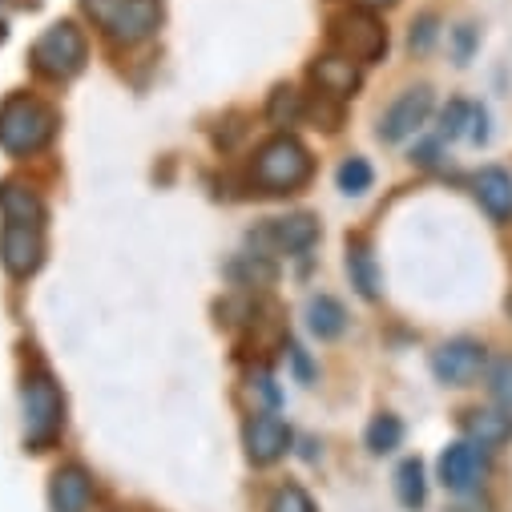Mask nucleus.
<instances>
[{
  "mask_svg": "<svg viewBox=\"0 0 512 512\" xmlns=\"http://www.w3.org/2000/svg\"><path fill=\"white\" fill-rule=\"evenodd\" d=\"M57 138V113L29 97V93H13L0 105V150L13 158H29L41 154L49 142Z\"/></svg>",
  "mask_w": 512,
  "mask_h": 512,
  "instance_id": "f257e3e1",
  "label": "nucleus"
},
{
  "mask_svg": "<svg viewBox=\"0 0 512 512\" xmlns=\"http://www.w3.org/2000/svg\"><path fill=\"white\" fill-rule=\"evenodd\" d=\"M311 170H315L311 150L299 138L279 134L267 146H259L254 166H250V178H254V186H259L263 194H295L299 186L311 182Z\"/></svg>",
  "mask_w": 512,
  "mask_h": 512,
  "instance_id": "f03ea898",
  "label": "nucleus"
},
{
  "mask_svg": "<svg viewBox=\"0 0 512 512\" xmlns=\"http://www.w3.org/2000/svg\"><path fill=\"white\" fill-rule=\"evenodd\" d=\"M21 416H25V444L33 452L49 448L57 436H61V424H65V396L53 383L49 371H29L25 383H21Z\"/></svg>",
  "mask_w": 512,
  "mask_h": 512,
  "instance_id": "7ed1b4c3",
  "label": "nucleus"
},
{
  "mask_svg": "<svg viewBox=\"0 0 512 512\" xmlns=\"http://www.w3.org/2000/svg\"><path fill=\"white\" fill-rule=\"evenodd\" d=\"M85 13L117 45H142L162 21L158 0H85Z\"/></svg>",
  "mask_w": 512,
  "mask_h": 512,
  "instance_id": "20e7f679",
  "label": "nucleus"
},
{
  "mask_svg": "<svg viewBox=\"0 0 512 512\" xmlns=\"http://www.w3.org/2000/svg\"><path fill=\"white\" fill-rule=\"evenodd\" d=\"M85 53H89L85 33L73 21H57V25H49L37 37V45H33V69L41 77H49V81H69V77H77L85 69Z\"/></svg>",
  "mask_w": 512,
  "mask_h": 512,
  "instance_id": "39448f33",
  "label": "nucleus"
},
{
  "mask_svg": "<svg viewBox=\"0 0 512 512\" xmlns=\"http://www.w3.org/2000/svg\"><path fill=\"white\" fill-rule=\"evenodd\" d=\"M331 45H335V53L371 65V61H379L383 53H388V29H383V21L375 13L351 9V13L331 21Z\"/></svg>",
  "mask_w": 512,
  "mask_h": 512,
  "instance_id": "423d86ee",
  "label": "nucleus"
},
{
  "mask_svg": "<svg viewBox=\"0 0 512 512\" xmlns=\"http://www.w3.org/2000/svg\"><path fill=\"white\" fill-rule=\"evenodd\" d=\"M0 263L13 279H29L45 263V226L5 222L0 226Z\"/></svg>",
  "mask_w": 512,
  "mask_h": 512,
  "instance_id": "0eeeda50",
  "label": "nucleus"
},
{
  "mask_svg": "<svg viewBox=\"0 0 512 512\" xmlns=\"http://www.w3.org/2000/svg\"><path fill=\"white\" fill-rule=\"evenodd\" d=\"M428 113H432V89H428V85H416V89L400 93V97L388 105V113L379 117V138L388 142V146L408 142L412 134L424 130Z\"/></svg>",
  "mask_w": 512,
  "mask_h": 512,
  "instance_id": "6e6552de",
  "label": "nucleus"
},
{
  "mask_svg": "<svg viewBox=\"0 0 512 512\" xmlns=\"http://www.w3.org/2000/svg\"><path fill=\"white\" fill-rule=\"evenodd\" d=\"M488 355L476 339H448L432 351V371L440 383H448V388H468V383L484 371Z\"/></svg>",
  "mask_w": 512,
  "mask_h": 512,
  "instance_id": "1a4fd4ad",
  "label": "nucleus"
},
{
  "mask_svg": "<svg viewBox=\"0 0 512 512\" xmlns=\"http://www.w3.org/2000/svg\"><path fill=\"white\" fill-rule=\"evenodd\" d=\"M319 238V222L311 214H287V218H271L259 230V242H271L279 254H307Z\"/></svg>",
  "mask_w": 512,
  "mask_h": 512,
  "instance_id": "9d476101",
  "label": "nucleus"
},
{
  "mask_svg": "<svg viewBox=\"0 0 512 512\" xmlns=\"http://www.w3.org/2000/svg\"><path fill=\"white\" fill-rule=\"evenodd\" d=\"M480 476H484V456H480L476 444L460 440V444H448L444 448V456H440V480H444V488L472 492L480 484Z\"/></svg>",
  "mask_w": 512,
  "mask_h": 512,
  "instance_id": "9b49d317",
  "label": "nucleus"
},
{
  "mask_svg": "<svg viewBox=\"0 0 512 512\" xmlns=\"http://www.w3.org/2000/svg\"><path fill=\"white\" fill-rule=\"evenodd\" d=\"M287 444H291V432H287V424H283L279 416H271V412L254 416V420L246 424V456H250L254 464H275V460L287 452Z\"/></svg>",
  "mask_w": 512,
  "mask_h": 512,
  "instance_id": "f8f14e48",
  "label": "nucleus"
},
{
  "mask_svg": "<svg viewBox=\"0 0 512 512\" xmlns=\"http://www.w3.org/2000/svg\"><path fill=\"white\" fill-rule=\"evenodd\" d=\"M311 81L319 85L323 97L343 101V97H355V89H359V65L343 53H323L311 61Z\"/></svg>",
  "mask_w": 512,
  "mask_h": 512,
  "instance_id": "ddd939ff",
  "label": "nucleus"
},
{
  "mask_svg": "<svg viewBox=\"0 0 512 512\" xmlns=\"http://www.w3.org/2000/svg\"><path fill=\"white\" fill-rule=\"evenodd\" d=\"M93 500V476L81 464H61L49 484V508L53 512H85Z\"/></svg>",
  "mask_w": 512,
  "mask_h": 512,
  "instance_id": "4468645a",
  "label": "nucleus"
},
{
  "mask_svg": "<svg viewBox=\"0 0 512 512\" xmlns=\"http://www.w3.org/2000/svg\"><path fill=\"white\" fill-rule=\"evenodd\" d=\"M472 190H476V202L488 210L492 222H512V174L508 170H500V166L480 170Z\"/></svg>",
  "mask_w": 512,
  "mask_h": 512,
  "instance_id": "2eb2a0df",
  "label": "nucleus"
},
{
  "mask_svg": "<svg viewBox=\"0 0 512 512\" xmlns=\"http://www.w3.org/2000/svg\"><path fill=\"white\" fill-rule=\"evenodd\" d=\"M0 214H5V222L45 226V202L25 182H0Z\"/></svg>",
  "mask_w": 512,
  "mask_h": 512,
  "instance_id": "dca6fc26",
  "label": "nucleus"
},
{
  "mask_svg": "<svg viewBox=\"0 0 512 512\" xmlns=\"http://www.w3.org/2000/svg\"><path fill=\"white\" fill-rule=\"evenodd\" d=\"M347 275H351V287L363 295V299H379V267H375V254L367 242H347Z\"/></svg>",
  "mask_w": 512,
  "mask_h": 512,
  "instance_id": "f3484780",
  "label": "nucleus"
},
{
  "mask_svg": "<svg viewBox=\"0 0 512 512\" xmlns=\"http://www.w3.org/2000/svg\"><path fill=\"white\" fill-rule=\"evenodd\" d=\"M307 327H311V335H319V339H339L343 327H347L343 303L331 299V295H315V299L307 303Z\"/></svg>",
  "mask_w": 512,
  "mask_h": 512,
  "instance_id": "a211bd4d",
  "label": "nucleus"
},
{
  "mask_svg": "<svg viewBox=\"0 0 512 512\" xmlns=\"http://www.w3.org/2000/svg\"><path fill=\"white\" fill-rule=\"evenodd\" d=\"M468 432H472V440L480 448H496V444H504L512 436V416L508 412H496V408H480V412H472Z\"/></svg>",
  "mask_w": 512,
  "mask_h": 512,
  "instance_id": "6ab92c4d",
  "label": "nucleus"
},
{
  "mask_svg": "<svg viewBox=\"0 0 512 512\" xmlns=\"http://www.w3.org/2000/svg\"><path fill=\"white\" fill-rule=\"evenodd\" d=\"M367 448L375 452V456H383V452H396L400 448V440H404V420L400 416H392V412H383V416H375L371 424H367Z\"/></svg>",
  "mask_w": 512,
  "mask_h": 512,
  "instance_id": "aec40b11",
  "label": "nucleus"
},
{
  "mask_svg": "<svg viewBox=\"0 0 512 512\" xmlns=\"http://www.w3.org/2000/svg\"><path fill=\"white\" fill-rule=\"evenodd\" d=\"M303 113H307V101H303V93L291 89V85H279V89L271 93V101H267V121H271V125H295Z\"/></svg>",
  "mask_w": 512,
  "mask_h": 512,
  "instance_id": "412c9836",
  "label": "nucleus"
},
{
  "mask_svg": "<svg viewBox=\"0 0 512 512\" xmlns=\"http://www.w3.org/2000/svg\"><path fill=\"white\" fill-rule=\"evenodd\" d=\"M424 464L420 460H404L400 468H396V496H400V504L404 508H420L424 504Z\"/></svg>",
  "mask_w": 512,
  "mask_h": 512,
  "instance_id": "4be33fe9",
  "label": "nucleus"
},
{
  "mask_svg": "<svg viewBox=\"0 0 512 512\" xmlns=\"http://www.w3.org/2000/svg\"><path fill=\"white\" fill-rule=\"evenodd\" d=\"M335 182H339V190H343V194L359 198V194H367V190H371V182H375V170H371V162H367V158L351 154V158L339 166Z\"/></svg>",
  "mask_w": 512,
  "mask_h": 512,
  "instance_id": "5701e85b",
  "label": "nucleus"
},
{
  "mask_svg": "<svg viewBox=\"0 0 512 512\" xmlns=\"http://www.w3.org/2000/svg\"><path fill=\"white\" fill-rule=\"evenodd\" d=\"M488 392L496 396V404H504L512 412V355L496 359L492 371H488Z\"/></svg>",
  "mask_w": 512,
  "mask_h": 512,
  "instance_id": "b1692460",
  "label": "nucleus"
},
{
  "mask_svg": "<svg viewBox=\"0 0 512 512\" xmlns=\"http://www.w3.org/2000/svg\"><path fill=\"white\" fill-rule=\"evenodd\" d=\"M271 512H315V500L299 484H283L271 500Z\"/></svg>",
  "mask_w": 512,
  "mask_h": 512,
  "instance_id": "393cba45",
  "label": "nucleus"
},
{
  "mask_svg": "<svg viewBox=\"0 0 512 512\" xmlns=\"http://www.w3.org/2000/svg\"><path fill=\"white\" fill-rule=\"evenodd\" d=\"M468 113H472V109H468V105H460V101H456V105H452V109L444 113V134H448V138H456V134L464 130V121H468Z\"/></svg>",
  "mask_w": 512,
  "mask_h": 512,
  "instance_id": "a878e982",
  "label": "nucleus"
},
{
  "mask_svg": "<svg viewBox=\"0 0 512 512\" xmlns=\"http://www.w3.org/2000/svg\"><path fill=\"white\" fill-rule=\"evenodd\" d=\"M428 41H432V17H424V21L412 29V49H428Z\"/></svg>",
  "mask_w": 512,
  "mask_h": 512,
  "instance_id": "bb28decb",
  "label": "nucleus"
},
{
  "mask_svg": "<svg viewBox=\"0 0 512 512\" xmlns=\"http://www.w3.org/2000/svg\"><path fill=\"white\" fill-rule=\"evenodd\" d=\"M359 5L371 13V9H388V5H396V0H359Z\"/></svg>",
  "mask_w": 512,
  "mask_h": 512,
  "instance_id": "cd10ccee",
  "label": "nucleus"
},
{
  "mask_svg": "<svg viewBox=\"0 0 512 512\" xmlns=\"http://www.w3.org/2000/svg\"><path fill=\"white\" fill-rule=\"evenodd\" d=\"M504 307H508V315H512V291H508V303H504Z\"/></svg>",
  "mask_w": 512,
  "mask_h": 512,
  "instance_id": "c85d7f7f",
  "label": "nucleus"
}]
</instances>
